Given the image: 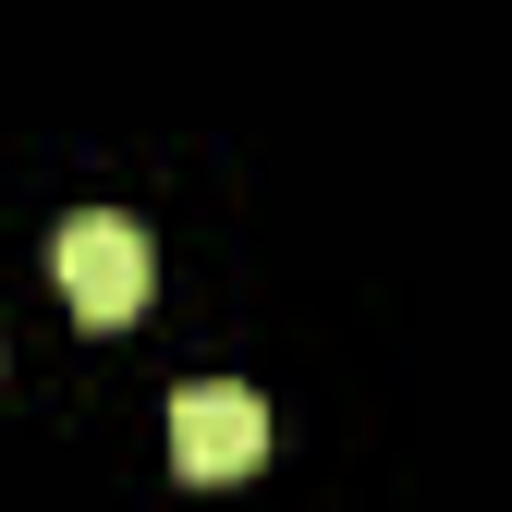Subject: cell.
<instances>
[{
    "instance_id": "7a4b0ae2",
    "label": "cell",
    "mask_w": 512,
    "mask_h": 512,
    "mask_svg": "<svg viewBox=\"0 0 512 512\" xmlns=\"http://www.w3.org/2000/svg\"><path fill=\"white\" fill-rule=\"evenodd\" d=\"M171 464H183V488L256 476V464H269V403H256L244 378H196V391L171 403Z\"/></svg>"
},
{
    "instance_id": "6da1fadb",
    "label": "cell",
    "mask_w": 512,
    "mask_h": 512,
    "mask_svg": "<svg viewBox=\"0 0 512 512\" xmlns=\"http://www.w3.org/2000/svg\"><path fill=\"white\" fill-rule=\"evenodd\" d=\"M49 269H61V305H74L86 330H122V317L147 305V281H159L147 269V232L122 220V208H74V220L49 232Z\"/></svg>"
}]
</instances>
